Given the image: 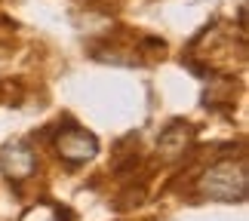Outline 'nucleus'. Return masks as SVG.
<instances>
[{
    "mask_svg": "<svg viewBox=\"0 0 249 221\" xmlns=\"http://www.w3.org/2000/svg\"><path fill=\"white\" fill-rule=\"evenodd\" d=\"M249 190V172L243 160H218L197 178V194L218 203H243Z\"/></svg>",
    "mask_w": 249,
    "mask_h": 221,
    "instance_id": "obj_1",
    "label": "nucleus"
},
{
    "mask_svg": "<svg viewBox=\"0 0 249 221\" xmlns=\"http://www.w3.org/2000/svg\"><path fill=\"white\" fill-rule=\"evenodd\" d=\"M55 153L68 163V166H83L99 153V138L89 129L77 126V123H65V129H59L55 136Z\"/></svg>",
    "mask_w": 249,
    "mask_h": 221,
    "instance_id": "obj_2",
    "label": "nucleus"
},
{
    "mask_svg": "<svg viewBox=\"0 0 249 221\" xmlns=\"http://www.w3.org/2000/svg\"><path fill=\"white\" fill-rule=\"evenodd\" d=\"M0 172L9 181H25L37 172V153L25 141H6L0 148Z\"/></svg>",
    "mask_w": 249,
    "mask_h": 221,
    "instance_id": "obj_3",
    "label": "nucleus"
},
{
    "mask_svg": "<svg viewBox=\"0 0 249 221\" xmlns=\"http://www.w3.org/2000/svg\"><path fill=\"white\" fill-rule=\"evenodd\" d=\"M191 138H194V129L188 126V123H169V126L160 132V138H157V151H160V157L163 160H178L181 153L188 151L191 145Z\"/></svg>",
    "mask_w": 249,
    "mask_h": 221,
    "instance_id": "obj_4",
    "label": "nucleus"
},
{
    "mask_svg": "<svg viewBox=\"0 0 249 221\" xmlns=\"http://www.w3.org/2000/svg\"><path fill=\"white\" fill-rule=\"evenodd\" d=\"M234 99H237V83L231 77L209 74V86L203 89V104L206 108H231Z\"/></svg>",
    "mask_w": 249,
    "mask_h": 221,
    "instance_id": "obj_5",
    "label": "nucleus"
}]
</instances>
